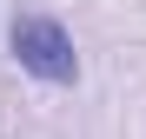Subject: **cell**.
Segmentation results:
<instances>
[{"mask_svg":"<svg viewBox=\"0 0 146 139\" xmlns=\"http://www.w3.org/2000/svg\"><path fill=\"white\" fill-rule=\"evenodd\" d=\"M13 60L27 66L33 80H46V86H73V80H80L73 33L60 27L53 13H20V20H13Z\"/></svg>","mask_w":146,"mask_h":139,"instance_id":"1","label":"cell"}]
</instances>
